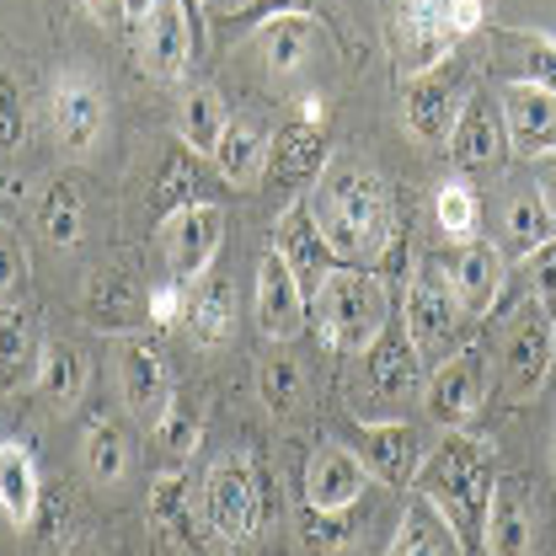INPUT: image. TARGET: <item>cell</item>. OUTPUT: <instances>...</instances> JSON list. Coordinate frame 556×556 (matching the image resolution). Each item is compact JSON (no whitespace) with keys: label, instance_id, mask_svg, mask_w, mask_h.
I'll list each match as a JSON object with an SVG mask.
<instances>
[{"label":"cell","instance_id":"18","mask_svg":"<svg viewBox=\"0 0 556 556\" xmlns=\"http://www.w3.org/2000/svg\"><path fill=\"white\" fill-rule=\"evenodd\" d=\"M535 497L519 477H497L492 503H486V525H482V552L486 556H535Z\"/></svg>","mask_w":556,"mask_h":556},{"label":"cell","instance_id":"43","mask_svg":"<svg viewBox=\"0 0 556 556\" xmlns=\"http://www.w3.org/2000/svg\"><path fill=\"white\" fill-rule=\"evenodd\" d=\"M257 391H263V407L268 413H294L300 407V396H305V375H300V364L294 358H268L263 369H257Z\"/></svg>","mask_w":556,"mask_h":556},{"label":"cell","instance_id":"52","mask_svg":"<svg viewBox=\"0 0 556 556\" xmlns=\"http://www.w3.org/2000/svg\"><path fill=\"white\" fill-rule=\"evenodd\" d=\"M86 5H91V11H97V16H102V22H108V16H113V11H118V0H86Z\"/></svg>","mask_w":556,"mask_h":556},{"label":"cell","instance_id":"54","mask_svg":"<svg viewBox=\"0 0 556 556\" xmlns=\"http://www.w3.org/2000/svg\"><path fill=\"white\" fill-rule=\"evenodd\" d=\"M552 332H556V316H552Z\"/></svg>","mask_w":556,"mask_h":556},{"label":"cell","instance_id":"47","mask_svg":"<svg viewBox=\"0 0 556 556\" xmlns=\"http://www.w3.org/2000/svg\"><path fill=\"white\" fill-rule=\"evenodd\" d=\"M525 268H530V300H541L556 316V241L535 247V252L525 257Z\"/></svg>","mask_w":556,"mask_h":556},{"label":"cell","instance_id":"30","mask_svg":"<svg viewBox=\"0 0 556 556\" xmlns=\"http://www.w3.org/2000/svg\"><path fill=\"white\" fill-rule=\"evenodd\" d=\"M386 556H466V546L455 541V530L433 514V503L428 497H413L407 503V514H402V525H396V541H391V552Z\"/></svg>","mask_w":556,"mask_h":556},{"label":"cell","instance_id":"46","mask_svg":"<svg viewBox=\"0 0 556 556\" xmlns=\"http://www.w3.org/2000/svg\"><path fill=\"white\" fill-rule=\"evenodd\" d=\"M278 16H316V0H247L241 11H230V22L247 33H257L263 22H278Z\"/></svg>","mask_w":556,"mask_h":556},{"label":"cell","instance_id":"7","mask_svg":"<svg viewBox=\"0 0 556 556\" xmlns=\"http://www.w3.org/2000/svg\"><path fill=\"white\" fill-rule=\"evenodd\" d=\"M486 386H492V369H486L482 348H455L450 358L433 364V375L422 386V413H428V422H439L444 433L466 428L477 417V407L486 402Z\"/></svg>","mask_w":556,"mask_h":556},{"label":"cell","instance_id":"15","mask_svg":"<svg viewBox=\"0 0 556 556\" xmlns=\"http://www.w3.org/2000/svg\"><path fill=\"white\" fill-rule=\"evenodd\" d=\"M118 396H124V407H129L139 428H155L161 413L172 407V396H177L172 375H166V358L144 338H124L118 343Z\"/></svg>","mask_w":556,"mask_h":556},{"label":"cell","instance_id":"13","mask_svg":"<svg viewBox=\"0 0 556 556\" xmlns=\"http://www.w3.org/2000/svg\"><path fill=\"white\" fill-rule=\"evenodd\" d=\"M471 91H460L450 75L428 70V75H413L402 86V124L407 135L422 144V150H450V135L460 124V108H466Z\"/></svg>","mask_w":556,"mask_h":556},{"label":"cell","instance_id":"51","mask_svg":"<svg viewBox=\"0 0 556 556\" xmlns=\"http://www.w3.org/2000/svg\"><path fill=\"white\" fill-rule=\"evenodd\" d=\"M150 5H155V0H118V16H124V22H144V16H150Z\"/></svg>","mask_w":556,"mask_h":556},{"label":"cell","instance_id":"44","mask_svg":"<svg viewBox=\"0 0 556 556\" xmlns=\"http://www.w3.org/2000/svg\"><path fill=\"white\" fill-rule=\"evenodd\" d=\"M182 316H188V283L166 278V283H155V289L144 294V321H150V327L172 332V327H182Z\"/></svg>","mask_w":556,"mask_h":556},{"label":"cell","instance_id":"20","mask_svg":"<svg viewBox=\"0 0 556 556\" xmlns=\"http://www.w3.org/2000/svg\"><path fill=\"white\" fill-rule=\"evenodd\" d=\"M450 155L460 172H492L508 155V129H503V108L492 91H471L460 108V124L450 135Z\"/></svg>","mask_w":556,"mask_h":556},{"label":"cell","instance_id":"36","mask_svg":"<svg viewBox=\"0 0 556 556\" xmlns=\"http://www.w3.org/2000/svg\"><path fill=\"white\" fill-rule=\"evenodd\" d=\"M38 369V348H33V321L11 305H0V391H16L22 375Z\"/></svg>","mask_w":556,"mask_h":556},{"label":"cell","instance_id":"14","mask_svg":"<svg viewBox=\"0 0 556 556\" xmlns=\"http://www.w3.org/2000/svg\"><path fill=\"white\" fill-rule=\"evenodd\" d=\"M332 150H327V129L321 124H283L274 139H268V172L263 182H274L283 199H305L316 188V177L327 172Z\"/></svg>","mask_w":556,"mask_h":556},{"label":"cell","instance_id":"11","mask_svg":"<svg viewBox=\"0 0 556 556\" xmlns=\"http://www.w3.org/2000/svg\"><path fill=\"white\" fill-rule=\"evenodd\" d=\"M364 471L375 482L386 486H413L417 482V466H422V433H417L407 417H375V422H358L353 428V444H348Z\"/></svg>","mask_w":556,"mask_h":556},{"label":"cell","instance_id":"17","mask_svg":"<svg viewBox=\"0 0 556 556\" xmlns=\"http://www.w3.org/2000/svg\"><path fill=\"white\" fill-rule=\"evenodd\" d=\"M497 108H503L508 150H519L530 161L556 150V91L535 86V80H503Z\"/></svg>","mask_w":556,"mask_h":556},{"label":"cell","instance_id":"25","mask_svg":"<svg viewBox=\"0 0 556 556\" xmlns=\"http://www.w3.org/2000/svg\"><path fill=\"white\" fill-rule=\"evenodd\" d=\"M182 327L193 332L199 348H225L236 338V289H230V278L204 274L199 283H188V316H182Z\"/></svg>","mask_w":556,"mask_h":556},{"label":"cell","instance_id":"23","mask_svg":"<svg viewBox=\"0 0 556 556\" xmlns=\"http://www.w3.org/2000/svg\"><path fill=\"white\" fill-rule=\"evenodd\" d=\"M208 155L199 150H188L182 139L161 155V166H155V182H150V204L155 214L166 219V214H177V208H193V204H214L208 193H214V182H208Z\"/></svg>","mask_w":556,"mask_h":556},{"label":"cell","instance_id":"42","mask_svg":"<svg viewBox=\"0 0 556 556\" xmlns=\"http://www.w3.org/2000/svg\"><path fill=\"white\" fill-rule=\"evenodd\" d=\"M27 530H38V541H43V552L49 556H60L70 541H75V503L65 497V486H43L38 514H33Z\"/></svg>","mask_w":556,"mask_h":556},{"label":"cell","instance_id":"35","mask_svg":"<svg viewBox=\"0 0 556 556\" xmlns=\"http://www.w3.org/2000/svg\"><path fill=\"white\" fill-rule=\"evenodd\" d=\"M80 455H86V471H91V482L97 486H113L124 482V471H129V433L118 428V422H91L86 428V439H80Z\"/></svg>","mask_w":556,"mask_h":556},{"label":"cell","instance_id":"9","mask_svg":"<svg viewBox=\"0 0 556 556\" xmlns=\"http://www.w3.org/2000/svg\"><path fill=\"white\" fill-rule=\"evenodd\" d=\"M556 358V332H552V311L541 300H525V311L514 316L508 327V343H503V386L514 402H530L546 375H552Z\"/></svg>","mask_w":556,"mask_h":556},{"label":"cell","instance_id":"10","mask_svg":"<svg viewBox=\"0 0 556 556\" xmlns=\"http://www.w3.org/2000/svg\"><path fill=\"white\" fill-rule=\"evenodd\" d=\"M199 49H204V33L188 22L182 0H155L150 16L139 22V65L155 80H182Z\"/></svg>","mask_w":556,"mask_h":556},{"label":"cell","instance_id":"22","mask_svg":"<svg viewBox=\"0 0 556 556\" xmlns=\"http://www.w3.org/2000/svg\"><path fill=\"white\" fill-rule=\"evenodd\" d=\"M369 486L364 460L348 450V444H316L311 466H305V503L311 508H327V514H348Z\"/></svg>","mask_w":556,"mask_h":556},{"label":"cell","instance_id":"49","mask_svg":"<svg viewBox=\"0 0 556 556\" xmlns=\"http://www.w3.org/2000/svg\"><path fill=\"white\" fill-rule=\"evenodd\" d=\"M22 274H27V257H22V252H16V247H11V241L0 236V305H5V300L16 294Z\"/></svg>","mask_w":556,"mask_h":556},{"label":"cell","instance_id":"32","mask_svg":"<svg viewBox=\"0 0 556 556\" xmlns=\"http://www.w3.org/2000/svg\"><path fill=\"white\" fill-rule=\"evenodd\" d=\"M225 129H230L225 97H219L214 86H193V91L182 97V108H177V139H182L188 150H199V155H214V144L225 139Z\"/></svg>","mask_w":556,"mask_h":556},{"label":"cell","instance_id":"40","mask_svg":"<svg viewBox=\"0 0 556 556\" xmlns=\"http://www.w3.org/2000/svg\"><path fill=\"white\" fill-rule=\"evenodd\" d=\"M433 214H439V230L450 236V247L455 241H477V230H482V199L466 182H444L433 193Z\"/></svg>","mask_w":556,"mask_h":556},{"label":"cell","instance_id":"45","mask_svg":"<svg viewBox=\"0 0 556 556\" xmlns=\"http://www.w3.org/2000/svg\"><path fill=\"white\" fill-rule=\"evenodd\" d=\"M27 139V97L22 80L0 70V150H16Z\"/></svg>","mask_w":556,"mask_h":556},{"label":"cell","instance_id":"19","mask_svg":"<svg viewBox=\"0 0 556 556\" xmlns=\"http://www.w3.org/2000/svg\"><path fill=\"white\" fill-rule=\"evenodd\" d=\"M274 252L294 268V278H300L305 294H316V289L327 283V274L338 268V257H332V247H327V236H321V225H316V214H311L305 199H289V208L278 214Z\"/></svg>","mask_w":556,"mask_h":556},{"label":"cell","instance_id":"2","mask_svg":"<svg viewBox=\"0 0 556 556\" xmlns=\"http://www.w3.org/2000/svg\"><path fill=\"white\" fill-rule=\"evenodd\" d=\"M492 455L482 439H471L466 428H450L417 466L413 492L433 503V514L455 530V541L471 552L482 546V525H486V503H492Z\"/></svg>","mask_w":556,"mask_h":556},{"label":"cell","instance_id":"3","mask_svg":"<svg viewBox=\"0 0 556 556\" xmlns=\"http://www.w3.org/2000/svg\"><path fill=\"white\" fill-rule=\"evenodd\" d=\"M311 321L332 353H369L375 338L391 327V289L369 268H332L327 283L311 294Z\"/></svg>","mask_w":556,"mask_h":556},{"label":"cell","instance_id":"27","mask_svg":"<svg viewBox=\"0 0 556 556\" xmlns=\"http://www.w3.org/2000/svg\"><path fill=\"white\" fill-rule=\"evenodd\" d=\"M86 321L102 327V332H135L144 321V289L129 274H118V268L91 274V283H86Z\"/></svg>","mask_w":556,"mask_h":556},{"label":"cell","instance_id":"39","mask_svg":"<svg viewBox=\"0 0 556 556\" xmlns=\"http://www.w3.org/2000/svg\"><path fill=\"white\" fill-rule=\"evenodd\" d=\"M150 433L161 439V450H172V455H193L199 439H204V407H199V396L177 391L172 407L161 413V422H155Z\"/></svg>","mask_w":556,"mask_h":556},{"label":"cell","instance_id":"53","mask_svg":"<svg viewBox=\"0 0 556 556\" xmlns=\"http://www.w3.org/2000/svg\"><path fill=\"white\" fill-rule=\"evenodd\" d=\"M214 5H219V11H241L247 0H214Z\"/></svg>","mask_w":556,"mask_h":556},{"label":"cell","instance_id":"29","mask_svg":"<svg viewBox=\"0 0 556 556\" xmlns=\"http://www.w3.org/2000/svg\"><path fill=\"white\" fill-rule=\"evenodd\" d=\"M38 396L49 402V413L70 417L75 407H80V396H86V353L75 343H49L43 353H38Z\"/></svg>","mask_w":556,"mask_h":556},{"label":"cell","instance_id":"5","mask_svg":"<svg viewBox=\"0 0 556 556\" xmlns=\"http://www.w3.org/2000/svg\"><path fill=\"white\" fill-rule=\"evenodd\" d=\"M402 327H407V338H413L422 364H439V358L455 353V338L466 332V311L455 305L439 257H428L417 268V278L407 283V294H402Z\"/></svg>","mask_w":556,"mask_h":556},{"label":"cell","instance_id":"24","mask_svg":"<svg viewBox=\"0 0 556 556\" xmlns=\"http://www.w3.org/2000/svg\"><path fill=\"white\" fill-rule=\"evenodd\" d=\"M364 375H369V386H375L386 402H402V396L417 386L422 358H417V348H413V338H407L402 321H391V327L375 338V348L364 353Z\"/></svg>","mask_w":556,"mask_h":556},{"label":"cell","instance_id":"8","mask_svg":"<svg viewBox=\"0 0 556 556\" xmlns=\"http://www.w3.org/2000/svg\"><path fill=\"white\" fill-rule=\"evenodd\" d=\"M219 247H225V208L219 204H193L161 219V257L177 283H199L204 274H214Z\"/></svg>","mask_w":556,"mask_h":556},{"label":"cell","instance_id":"4","mask_svg":"<svg viewBox=\"0 0 556 556\" xmlns=\"http://www.w3.org/2000/svg\"><path fill=\"white\" fill-rule=\"evenodd\" d=\"M204 525L214 541L247 546L263 530V482L247 455H219L204 477Z\"/></svg>","mask_w":556,"mask_h":556},{"label":"cell","instance_id":"16","mask_svg":"<svg viewBox=\"0 0 556 556\" xmlns=\"http://www.w3.org/2000/svg\"><path fill=\"white\" fill-rule=\"evenodd\" d=\"M252 305H257V327H263L268 343H294L311 321V294L300 289L294 268L278 252H268L257 263V300Z\"/></svg>","mask_w":556,"mask_h":556},{"label":"cell","instance_id":"55","mask_svg":"<svg viewBox=\"0 0 556 556\" xmlns=\"http://www.w3.org/2000/svg\"><path fill=\"white\" fill-rule=\"evenodd\" d=\"M199 5H208V0H199Z\"/></svg>","mask_w":556,"mask_h":556},{"label":"cell","instance_id":"28","mask_svg":"<svg viewBox=\"0 0 556 556\" xmlns=\"http://www.w3.org/2000/svg\"><path fill=\"white\" fill-rule=\"evenodd\" d=\"M38 497H43V477H38L33 450L16 444V439H5V444H0V514H5L16 530H27L33 514H38Z\"/></svg>","mask_w":556,"mask_h":556},{"label":"cell","instance_id":"41","mask_svg":"<svg viewBox=\"0 0 556 556\" xmlns=\"http://www.w3.org/2000/svg\"><path fill=\"white\" fill-rule=\"evenodd\" d=\"M38 230L54 247H75L80 241V193L70 182H49L43 188V199H38Z\"/></svg>","mask_w":556,"mask_h":556},{"label":"cell","instance_id":"31","mask_svg":"<svg viewBox=\"0 0 556 556\" xmlns=\"http://www.w3.org/2000/svg\"><path fill=\"white\" fill-rule=\"evenodd\" d=\"M252 49H257L278 75H289V70H300L311 54H316V22H311V16H278V22H263V27L252 33Z\"/></svg>","mask_w":556,"mask_h":556},{"label":"cell","instance_id":"33","mask_svg":"<svg viewBox=\"0 0 556 556\" xmlns=\"http://www.w3.org/2000/svg\"><path fill=\"white\" fill-rule=\"evenodd\" d=\"M150 525L177 541V546H193V482L188 471H166L155 492H150Z\"/></svg>","mask_w":556,"mask_h":556},{"label":"cell","instance_id":"26","mask_svg":"<svg viewBox=\"0 0 556 556\" xmlns=\"http://www.w3.org/2000/svg\"><path fill=\"white\" fill-rule=\"evenodd\" d=\"M268 129L257 124V118H230V129L225 139L214 144V172L230 182V188H257L263 182V172H268Z\"/></svg>","mask_w":556,"mask_h":556},{"label":"cell","instance_id":"37","mask_svg":"<svg viewBox=\"0 0 556 556\" xmlns=\"http://www.w3.org/2000/svg\"><path fill=\"white\" fill-rule=\"evenodd\" d=\"M503 49H508L514 80H535V86L556 91V38L552 33H503Z\"/></svg>","mask_w":556,"mask_h":556},{"label":"cell","instance_id":"38","mask_svg":"<svg viewBox=\"0 0 556 556\" xmlns=\"http://www.w3.org/2000/svg\"><path fill=\"white\" fill-rule=\"evenodd\" d=\"M294 535H300V556H343L353 546L348 514H327V508H311V503L300 508Z\"/></svg>","mask_w":556,"mask_h":556},{"label":"cell","instance_id":"50","mask_svg":"<svg viewBox=\"0 0 556 556\" xmlns=\"http://www.w3.org/2000/svg\"><path fill=\"white\" fill-rule=\"evenodd\" d=\"M535 188H541L546 208L556 214V150H552V155H535Z\"/></svg>","mask_w":556,"mask_h":556},{"label":"cell","instance_id":"12","mask_svg":"<svg viewBox=\"0 0 556 556\" xmlns=\"http://www.w3.org/2000/svg\"><path fill=\"white\" fill-rule=\"evenodd\" d=\"M439 268H444V283H450L455 305L466 311V321H482L486 311L497 305V294H503L508 257L477 236V241H455L450 252H439Z\"/></svg>","mask_w":556,"mask_h":556},{"label":"cell","instance_id":"1","mask_svg":"<svg viewBox=\"0 0 556 556\" xmlns=\"http://www.w3.org/2000/svg\"><path fill=\"white\" fill-rule=\"evenodd\" d=\"M305 204L316 214L338 268H369L391 247V193L380 172H369L364 161H327Z\"/></svg>","mask_w":556,"mask_h":556},{"label":"cell","instance_id":"21","mask_svg":"<svg viewBox=\"0 0 556 556\" xmlns=\"http://www.w3.org/2000/svg\"><path fill=\"white\" fill-rule=\"evenodd\" d=\"M102 124H108V102H102L97 80L80 70H65L54 80V135L65 144V155H86L102 135Z\"/></svg>","mask_w":556,"mask_h":556},{"label":"cell","instance_id":"6","mask_svg":"<svg viewBox=\"0 0 556 556\" xmlns=\"http://www.w3.org/2000/svg\"><path fill=\"white\" fill-rule=\"evenodd\" d=\"M460 49L455 22H450V0H391V54L402 75H428Z\"/></svg>","mask_w":556,"mask_h":556},{"label":"cell","instance_id":"48","mask_svg":"<svg viewBox=\"0 0 556 556\" xmlns=\"http://www.w3.org/2000/svg\"><path fill=\"white\" fill-rule=\"evenodd\" d=\"M450 22H455V38L466 43L471 33L486 27V0H450Z\"/></svg>","mask_w":556,"mask_h":556},{"label":"cell","instance_id":"34","mask_svg":"<svg viewBox=\"0 0 556 556\" xmlns=\"http://www.w3.org/2000/svg\"><path fill=\"white\" fill-rule=\"evenodd\" d=\"M503 236H508V252L514 257H530L535 247L556 241V214L546 208L541 193H514L503 208Z\"/></svg>","mask_w":556,"mask_h":556}]
</instances>
